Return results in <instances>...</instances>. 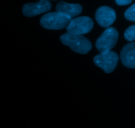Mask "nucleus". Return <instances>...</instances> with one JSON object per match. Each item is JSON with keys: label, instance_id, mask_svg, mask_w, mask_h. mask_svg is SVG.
Here are the masks:
<instances>
[{"label": "nucleus", "instance_id": "obj_1", "mask_svg": "<svg viewBox=\"0 0 135 128\" xmlns=\"http://www.w3.org/2000/svg\"><path fill=\"white\" fill-rule=\"evenodd\" d=\"M62 43L70 47L75 52L78 53L86 54L92 49V43L83 35L65 33L60 37Z\"/></svg>", "mask_w": 135, "mask_h": 128}, {"label": "nucleus", "instance_id": "obj_7", "mask_svg": "<svg viewBox=\"0 0 135 128\" xmlns=\"http://www.w3.org/2000/svg\"><path fill=\"white\" fill-rule=\"evenodd\" d=\"M51 9V4L49 1H40L39 2L30 3L23 5L22 13L26 17H32L42 13L48 12Z\"/></svg>", "mask_w": 135, "mask_h": 128}, {"label": "nucleus", "instance_id": "obj_3", "mask_svg": "<svg viewBox=\"0 0 135 128\" xmlns=\"http://www.w3.org/2000/svg\"><path fill=\"white\" fill-rule=\"evenodd\" d=\"M119 38V33L113 27L107 28L97 39L96 47L101 54H105L116 45Z\"/></svg>", "mask_w": 135, "mask_h": 128}, {"label": "nucleus", "instance_id": "obj_5", "mask_svg": "<svg viewBox=\"0 0 135 128\" xmlns=\"http://www.w3.org/2000/svg\"><path fill=\"white\" fill-rule=\"evenodd\" d=\"M119 61V56L114 51L105 54H99L94 58V63L97 66L104 70L105 73H111L115 69Z\"/></svg>", "mask_w": 135, "mask_h": 128}, {"label": "nucleus", "instance_id": "obj_11", "mask_svg": "<svg viewBox=\"0 0 135 128\" xmlns=\"http://www.w3.org/2000/svg\"><path fill=\"white\" fill-rule=\"evenodd\" d=\"M135 4H133L131 7L129 8L125 13V17L128 21L134 22L135 21V14H134Z\"/></svg>", "mask_w": 135, "mask_h": 128}, {"label": "nucleus", "instance_id": "obj_9", "mask_svg": "<svg viewBox=\"0 0 135 128\" xmlns=\"http://www.w3.org/2000/svg\"><path fill=\"white\" fill-rule=\"evenodd\" d=\"M56 11L59 13L66 14L68 17H75L79 15L83 11V7L80 4L69 3L61 1L56 5Z\"/></svg>", "mask_w": 135, "mask_h": 128}, {"label": "nucleus", "instance_id": "obj_13", "mask_svg": "<svg viewBox=\"0 0 135 128\" xmlns=\"http://www.w3.org/2000/svg\"><path fill=\"white\" fill-rule=\"evenodd\" d=\"M40 1H48V0H40Z\"/></svg>", "mask_w": 135, "mask_h": 128}, {"label": "nucleus", "instance_id": "obj_4", "mask_svg": "<svg viewBox=\"0 0 135 128\" xmlns=\"http://www.w3.org/2000/svg\"><path fill=\"white\" fill-rule=\"evenodd\" d=\"M93 26L94 22L92 18L88 17H80L71 18L66 30L70 34L83 35L90 32Z\"/></svg>", "mask_w": 135, "mask_h": 128}, {"label": "nucleus", "instance_id": "obj_2", "mask_svg": "<svg viewBox=\"0 0 135 128\" xmlns=\"http://www.w3.org/2000/svg\"><path fill=\"white\" fill-rule=\"evenodd\" d=\"M71 17L59 12H51L44 14L40 19V24L44 28L49 30H61L67 27Z\"/></svg>", "mask_w": 135, "mask_h": 128}, {"label": "nucleus", "instance_id": "obj_10", "mask_svg": "<svg viewBox=\"0 0 135 128\" xmlns=\"http://www.w3.org/2000/svg\"><path fill=\"white\" fill-rule=\"evenodd\" d=\"M125 38L129 42H133L135 39V26H130L125 32Z\"/></svg>", "mask_w": 135, "mask_h": 128}, {"label": "nucleus", "instance_id": "obj_12", "mask_svg": "<svg viewBox=\"0 0 135 128\" xmlns=\"http://www.w3.org/2000/svg\"><path fill=\"white\" fill-rule=\"evenodd\" d=\"M133 0H115V2L119 5H127L130 4Z\"/></svg>", "mask_w": 135, "mask_h": 128}, {"label": "nucleus", "instance_id": "obj_6", "mask_svg": "<svg viewBox=\"0 0 135 128\" xmlns=\"http://www.w3.org/2000/svg\"><path fill=\"white\" fill-rule=\"evenodd\" d=\"M95 17L100 26L108 28L115 21L116 13L112 8L108 6H102L97 9Z\"/></svg>", "mask_w": 135, "mask_h": 128}, {"label": "nucleus", "instance_id": "obj_8", "mask_svg": "<svg viewBox=\"0 0 135 128\" xmlns=\"http://www.w3.org/2000/svg\"><path fill=\"white\" fill-rule=\"evenodd\" d=\"M121 60L127 68H135V43H129L123 47L121 51Z\"/></svg>", "mask_w": 135, "mask_h": 128}]
</instances>
